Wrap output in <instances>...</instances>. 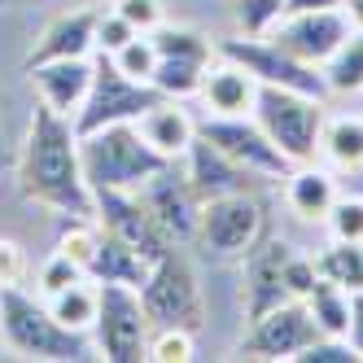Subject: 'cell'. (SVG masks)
<instances>
[{"mask_svg":"<svg viewBox=\"0 0 363 363\" xmlns=\"http://www.w3.org/2000/svg\"><path fill=\"white\" fill-rule=\"evenodd\" d=\"M18 189L27 201L44 206V211H53L62 219L92 215V189L79 162V132H74V123L66 114L40 106V101L27 123V140H22Z\"/></svg>","mask_w":363,"mask_h":363,"instance_id":"obj_1","label":"cell"},{"mask_svg":"<svg viewBox=\"0 0 363 363\" xmlns=\"http://www.w3.org/2000/svg\"><path fill=\"white\" fill-rule=\"evenodd\" d=\"M0 337L13 350V359H40V363H74L96 359V346L88 333L66 328L48 302L22 284H9L0 294Z\"/></svg>","mask_w":363,"mask_h":363,"instance_id":"obj_2","label":"cell"},{"mask_svg":"<svg viewBox=\"0 0 363 363\" xmlns=\"http://www.w3.org/2000/svg\"><path fill=\"white\" fill-rule=\"evenodd\" d=\"M79 162H84V179L92 193H101V189L136 193L145 179H153L167 167L162 153H153L145 145L136 123H110V127H96V132H84Z\"/></svg>","mask_w":363,"mask_h":363,"instance_id":"obj_3","label":"cell"},{"mask_svg":"<svg viewBox=\"0 0 363 363\" xmlns=\"http://www.w3.org/2000/svg\"><path fill=\"white\" fill-rule=\"evenodd\" d=\"M254 123L272 136V145L294 167L298 162H315L320 132H324V101L306 96V92H294V88H258Z\"/></svg>","mask_w":363,"mask_h":363,"instance_id":"obj_4","label":"cell"},{"mask_svg":"<svg viewBox=\"0 0 363 363\" xmlns=\"http://www.w3.org/2000/svg\"><path fill=\"white\" fill-rule=\"evenodd\" d=\"M149 333H153V320L145 315L140 289H132V284H101L96 324H92L96 359L140 363L149 350Z\"/></svg>","mask_w":363,"mask_h":363,"instance_id":"obj_5","label":"cell"},{"mask_svg":"<svg viewBox=\"0 0 363 363\" xmlns=\"http://www.w3.org/2000/svg\"><path fill=\"white\" fill-rule=\"evenodd\" d=\"M153 101H158L153 84L123 74L114 66V57L92 53V88L84 96L79 114H74V132L84 136V132H96V127H110V123H136Z\"/></svg>","mask_w":363,"mask_h":363,"instance_id":"obj_6","label":"cell"},{"mask_svg":"<svg viewBox=\"0 0 363 363\" xmlns=\"http://www.w3.org/2000/svg\"><path fill=\"white\" fill-rule=\"evenodd\" d=\"M140 302L145 315L158 324H175V328H201L206 320V302H201V284L197 272L189 267V258H179L175 250H167L158 263L149 267L145 284H140Z\"/></svg>","mask_w":363,"mask_h":363,"instance_id":"obj_7","label":"cell"},{"mask_svg":"<svg viewBox=\"0 0 363 363\" xmlns=\"http://www.w3.org/2000/svg\"><path fill=\"white\" fill-rule=\"evenodd\" d=\"M215 53L219 57H232L237 66H245L254 79H258V88H294V92L320 96V101L328 96V84H324L320 66H306V62L289 57L267 35H228V40H219Z\"/></svg>","mask_w":363,"mask_h":363,"instance_id":"obj_8","label":"cell"},{"mask_svg":"<svg viewBox=\"0 0 363 363\" xmlns=\"http://www.w3.org/2000/svg\"><path fill=\"white\" fill-rule=\"evenodd\" d=\"M267 232V211L254 193H228L211 197L201 206V223H197V245L215 258H241L250 245Z\"/></svg>","mask_w":363,"mask_h":363,"instance_id":"obj_9","label":"cell"},{"mask_svg":"<svg viewBox=\"0 0 363 363\" xmlns=\"http://www.w3.org/2000/svg\"><path fill=\"white\" fill-rule=\"evenodd\" d=\"M320 337L315 320H311V311L302 306V298H289L272 311H263L258 320L245 324L241 342H237V354L241 359H298L311 342Z\"/></svg>","mask_w":363,"mask_h":363,"instance_id":"obj_10","label":"cell"},{"mask_svg":"<svg viewBox=\"0 0 363 363\" xmlns=\"http://www.w3.org/2000/svg\"><path fill=\"white\" fill-rule=\"evenodd\" d=\"M197 132L211 140L215 149H223L232 162L250 167L254 175H263V179H284V175H289V167H294V162L272 145V136L254 123V114H232V118L206 114V118L197 123Z\"/></svg>","mask_w":363,"mask_h":363,"instance_id":"obj_11","label":"cell"},{"mask_svg":"<svg viewBox=\"0 0 363 363\" xmlns=\"http://www.w3.org/2000/svg\"><path fill=\"white\" fill-rule=\"evenodd\" d=\"M136 193L145 201V211L153 215V223L167 232L171 245H184V241L197 237V223H201V206L206 201L197 197L193 179L184 175V167H179V162H167L153 179H145Z\"/></svg>","mask_w":363,"mask_h":363,"instance_id":"obj_12","label":"cell"},{"mask_svg":"<svg viewBox=\"0 0 363 363\" xmlns=\"http://www.w3.org/2000/svg\"><path fill=\"white\" fill-rule=\"evenodd\" d=\"M289 258H294V245L276 237V232H263L250 254H241V280H245V289H241V311H245V324L258 320L263 311L280 306V302H289V280H284V272H289Z\"/></svg>","mask_w":363,"mask_h":363,"instance_id":"obj_13","label":"cell"},{"mask_svg":"<svg viewBox=\"0 0 363 363\" xmlns=\"http://www.w3.org/2000/svg\"><path fill=\"white\" fill-rule=\"evenodd\" d=\"M350 35V22L342 9H302V13H284L276 27L267 31V40L276 48H284L289 57L306 62V66H324L333 57V48Z\"/></svg>","mask_w":363,"mask_h":363,"instance_id":"obj_14","label":"cell"},{"mask_svg":"<svg viewBox=\"0 0 363 363\" xmlns=\"http://www.w3.org/2000/svg\"><path fill=\"white\" fill-rule=\"evenodd\" d=\"M92 219L106 228V232H114L118 241H127L132 250H140L145 258H153V263H158L167 250H175L167 241V232L153 223V215L145 211L140 193H110V189L92 193Z\"/></svg>","mask_w":363,"mask_h":363,"instance_id":"obj_15","label":"cell"},{"mask_svg":"<svg viewBox=\"0 0 363 363\" xmlns=\"http://www.w3.org/2000/svg\"><path fill=\"white\" fill-rule=\"evenodd\" d=\"M179 167H184V175L193 179V189H197L201 201L228 197V193H258V184H263V175H254L250 167L232 162L228 153L215 149L201 132H197V140L189 145V153L179 158Z\"/></svg>","mask_w":363,"mask_h":363,"instance_id":"obj_16","label":"cell"},{"mask_svg":"<svg viewBox=\"0 0 363 363\" xmlns=\"http://www.w3.org/2000/svg\"><path fill=\"white\" fill-rule=\"evenodd\" d=\"M31 74V88H35V101L48 110H57L74 123L84 96L92 88V57H66V62H40V66H27Z\"/></svg>","mask_w":363,"mask_h":363,"instance_id":"obj_17","label":"cell"},{"mask_svg":"<svg viewBox=\"0 0 363 363\" xmlns=\"http://www.w3.org/2000/svg\"><path fill=\"white\" fill-rule=\"evenodd\" d=\"M136 132L145 136V145L153 153H162L167 162H179L189 153V145L197 140V118L189 114V101H171L158 96L153 106L136 118Z\"/></svg>","mask_w":363,"mask_h":363,"instance_id":"obj_18","label":"cell"},{"mask_svg":"<svg viewBox=\"0 0 363 363\" xmlns=\"http://www.w3.org/2000/svg\"><path fill=\"white\" fill-rule=\"evenodd\" d=\"M92 53H96V9H66L44 27V35L27 53V66L66 62V57H92Z\"/></svg>","mask_w":363,"mask_h":363,"instance_id":"obj_19","label":"cell"},{"mask_svg":"<svg viewBox=\"0 0 363 363\" xmlns=\"http://www.w3.org/2000/svg\"><path fill=\"white\" fill-rule=\"evenodd\" d=\"M197 96H201V106L211 110V114H223V118H232V114H254L258 79H254L245 66H237L232 57H219V62L206 66Z\"/></svg>","mask_w":363,"mask_h":363,"instance_id":"obj_20","label":"cell"},{"mask_svg":"<svg viewBox=\"0 0 363 363\" xmlns=\"http://www.w3.org/2000/svg\"><path fill=\"white\" fill-rule=\"evenodd\" d=\"M333 201H337L333 171H324L315 162L289 167V175H284V206H289L298 219H324Z\"/></svg>","mask_w":363,"mask_h":363,"instance_id":"obj_21","label":"cell"},{"mask_svg":"<svg viewBox=\"0 0 363 363\" xmlns=\"http://www.w3.org/2000/svg\"><path fill=\"white\" fill-rule=\"evenodd\" d=\"M149 267H153V258H145L140 250H132L127 241H118L114 232L101 228L96 254H92V263H88V276L96 284H132V289H140Z\"/></svg>","mask_w":363,"mask_h":363,"instance_id":"obj_22","label":"cell"},{"mask_svg":"<svg viewBox=\"0 0 363 363\" xmlns=\"http://www.w3.org/2000/svg\"><path fill=\"white\" fill-rule=\"evenodd\" d=\"M320 153L333 171H359L363 167V114H337L324 118Z\"/></svg>","mask_w":363,"mask_h":363,"instance_id":"obj_23","label":"cell"},{"mask_svg":"<svg viewBox=\"0 0 363 363\" xmlns=\"http://www.w3.org/2000/svg\"><path fill=\"white\" fill-rule=\"evenodd\" d=\"M302 306L311 311V320H315V328L324 337H346V328H350V294L342 289V284H333V280L320 276L306 289Z\"/></svg>","mask_w":363,"mask_h":363,"instance_id":"obj_24","label":"cell"},{"mask_svg":"<svg viewBox=\"0 0 363 363\" xmlns=\"http://www.w3.org/2000/svg\"><path fill=\"white\" fill-rule=\"evenodd\" d=\"M44 302H48V311H53V315H57L66 328L88 333V337H92V324H96V302H101V284H96L92 276H84V280L66 284L62 294L44 298Z\"/></svg>","mask_w":363,"mask_h":363,"instance_id":"obj_25","label":"cell"},{"mask_svg":"<svg viewBox=\"0 0 363 363\" xmlns=\"http://www.w3.org/2000/svg\"><path fill=\"white\" fill-rule=\"evenodd\" d=\"M328 92L337 96H350V92H363V31H350L342 44L333 48V57L320 66Z\"/></svg>","mask_w":363,"mask_h":363,"instance_id":"obj_26","label":"cell"},{"mask_svg":"<svg viewBox=\"0 0 363 363\" xmlns=\"http://www.w3.org/2000/svg\"><path fill=\"white\" fill-rule=\"evenodd\" d=\"M315 272L333 284H342L346 294H363V241H333L315 258Z\"/></svg>","mask_w":363,"mask_h":363,"instance_id":"obj_27","label":"cell"},{"mask_svg":"<svg viewBox=\"0 0 363 363\" xmlns=\"http://www.w3.org/2000/svg\"><path fill=\"white\" fill-rule=\"evenodd\" d=\"M211 62H193V57H158V70H153V88L158 96H171V101H193L201 92V74Z\"/></svg>","mask_w":363,"mask_h":363,"instance_id":"obj_28","label":"cell"},{"mask_svg":"<svg viewBox=\"0 0 363 363\" xmlns=\"http://www.w3.org/2000/svg\"><path fill=\"white\" fill-rule=\"evenodd\" d=\"M149 363H189L197 359V333L193 328H175V324H158L149 333Z\"/></svg>","mask_w":363,"mask_h":363,"instance_id":"obj_29","label":"cell"},{"mask_svg":"<svg viewBox=\"0 0 363 363\" xmlns=\"http://www.w3.org/2000/svg\"><path fill=\"white\" fill-rule=\"evenodd\" d=\"M153 44H158V57H193V62H211V40L193 27H175V22H162V27L149 31Z\"/></svg>","mask_w":363,"mask_h":363,"instance_id":"obj_30","label":"cell"},{"mask_svg":"<svg viewBox=\"0 0 363 363\" xmlns=\"http://www.w3.org/2000/svg\"><path fill=\"white\" fill-rule=\"evenodd\" d=\"M114 66H118L123 74H132V79L149 84L153 70H158V44H153V35H149V31L132 35V40H127L118 53H114Z\"/></svg>","mask_w":363,"mask_h":363,"instance_id":"obj_31","label":"cell"},{"mask_svg":"<svg viewBox=\"0 0 363 363\" xmlns=\"http://www.w3.org/2000/svg\"><path fill=\"white\" fill-rule=\"evenodd\" d=\"M324 223L333 232V241H363V197L359 193H337Z\"/></svg>","mask_w":363,"mask_h":363,"instance_id":"obj_32","label":"cell"},{"mask_svg":"<svg viewBox=\"0 0 363 363\" xmlns=\"http://www.w3.org/2000/svg\"><path fill=\"white\" fill-rule=\"evenodd\" d=\"M88 272L79 267V263H70V258L62 254V250H53L40 263V272H35V294L40 298H53V294H62L66 284H74V280H84Z\"/></svg>","mask_w":363,"mask_h":363,"instance_id":"obj_33","label":"cell"},{"mask_svg":"<svg viewBox=\"0 0 363 363\" xmlns=\"http://www.w3.org/2000/svg\"><path fill=\"white\" fill-rule=\"evenodd\" d=\"M232 13H237L241 35H267L284 18V0H237Z\"/></svg>","mask_w":363,"mask_h":363,"instance_id":"obj_34","label":"cell"},{"mask_svg":"<svg viewBox=\"0 0 363 363\" xmlns=\"http://www.w3.org/2000/svg\"><path fill=\"white\" fill-rule=\"evenodd\" d=\"M132 35H140L132 22H127L114 5L110 9H96V53H106V57H114L118 48L132 40Z\"/></svg>","mask_w":363,"mask_h":363,"instance_id":"obj_35","label":"cell"},{"mask_svg":"<svg viewBox=\"0 0 363 363\" xmlns=\"http://www.w3.org/2000/svg\"><path fill=\"white\" fill-rule=\"evenodd\" d=\"M294 363H363V359H359V350L346 342V337H324L320 333Z\"/></svg>","mask_w":363,"mask_h":363,"instance_id":"obj_36","label":"cell"},{"mask_svg":"<svg viewBox=\"0 0 363 363\" xmlns=\"http://www.w3.org/2000/svg\"><path fill=\"white\" fill-rule=\"evenodd\" d=\"M114 9L132 22L136 31H153V27H162V22H167L162 0H114Z\"/></svg>","mask_w":363,"mask_h":363,"instance_id":"obj_37","label":"cell"},{"mask_svg":"<svg viewBox=\"0 0 363 363\" xmlns=\"http://www.w3.org/2000/svg\"><path fill=\"white\" fill-rule=\"evenodd\" d=\"M27 280V254H22L18 241H0V289Z\"/></svg>","mask_w":363,"mask_h":363,"instance_id":"obj_38","label":"cell"},{"mask_svg":"<svg viewBox=\"0 0 363 363\" xmlns=\"http://www.w3.org/2000/svg\"><path fill=\"white\" fill-rule=\"evenodd\" d=\"M284 280H289V294H294V298H306V289L320 280V272H315V258H306V254H298V250H294Z\"/></svg>","mask_w":363,"mask_h":363,"instance_id":"obj_39","label":"cell"},{"mask_svg":"<svg viewBox=\"0 0 363 363\" xmlns=\"http://www.w3.org/2000/svg\"><path fill=\"white\" fill-rule=\"evenodd\" d=\"M346 342L363 359V294H350V328H346Z\"/></svg>","mask_w":363,"mask_h":363,"instance_id":"obj_40","label":"cell"},{"mask_svg":"<svg viewBox=\"0 0 363 363\" xmlns=\"http://www.w3.org/2000/svg\"><path fill=\"white\" fill-rule=\"evenodd\" d=\"M302 9H342V0H284V13H302Z\"/></svg>","mask_w":363,"mask_h":363,"instance_id":"obj_41","label":"cell"},{"mask_svg":"<svg viewBox=\"0 0 363 363\" xmlns=\"http://www.w3.org/2000/svg\"><path fill=\"white\" fill-rule=\"evenodd\" d=\"M342 13L350 22V31H363V0H342Z\"/></svg>","mask_w":363,"mask_h":363,"instance_id":"obj_42","label":"cell"},{"mask_svg":"<svg viewBox=\"0 0 363 363\" xmlns=\"http://www.w3.org/2000/svg\"><path fill=\"white\" fill-rule=\"evenodd\" d=\"M0 359H13V350L5 346V337H0Z\"/></svg>","mask_w":363,"mask_h":363,"instance_id":"obj_43","label":"cell"},{"mask_svg":"<svg viewBox=\"0 0 363 363\" xmlns=\"http://www.w3.org/2000/svg\"><path fill=\"white\" fill-rule=\"evenodd\" d=\"M0 294H5V289H0Z\"/></svg>","mask_w":363,"mask_h":363,"instance_id":"obj_44","label":"cell"}]
</instances>
